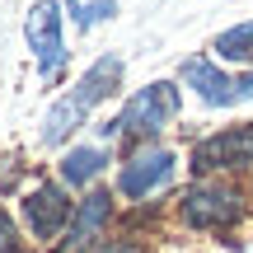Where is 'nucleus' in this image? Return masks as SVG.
<instances>
[{
	"label": "nucleus",
	"instance_id": "9d476101",
	"mask_svg": "<svg viewBox=\"0 0 253 253\" xmlns=\"http://www.w3.org/2000/svg\"><path fill=\"white\" fill-rule=\"evenodd\" d=\"M122 80H126V61L118 52H103V56H94V61L71 80V94L94 113V108H103V103L122 99Z\"/></svg>",
	"mask_w": 253,
	"mask_h": 253
},
{
	"label": "nucleus",
	"instance_id": "4468645a",
	"mask_svg": "<svg viewBox=\"0 0 253 253\" xmlns=\"http://www.w3.org/2000/svg\"><path fill=\"white\" fill-rule=\"evenodd\" d=\"M0 253H33L24 225H19V216H14V211H5V207H0Z\"/></svg>",
	"mask_w": 253,
	"mask_h": 253
},
{
	"label": "nucleus",
	"instance_id": "39448f33",
	"mask_svg": "<svg viewBox=\"0 0 253 253\" xmlns=\"http://www.w3.org/2000/svg\"><path fill=\"white\" fill-rule=\"evenodd\" d=\"M183 169L192 178H253V122L207 131L188 145Z\"/></svg>",
	"mask_w": 253,
	"mask_h": 253
},
{
	"label": "nucleus",
	"instance_id": "f3484780",
	"mask_svg": "<svg viewBox=\"0 0 253 253\" xmlns=\"http://www.w3.org/2000/svg\"><path fill=\"white\" fill-rule=\"evenodd\" d=\"M249 192H253V178H249Z\"/></svg>",
	"mask_w": 253,
	"mask_h": 253
},
{
	"label": "nucleus",
	"instance_id": "1a4fd4ad",
	"mask_svg": "<svg viewBox=\"0 0 253 253\" xmlns=\"http://www.w3.org/2000/svg\"><path fill=\"white\" fill-rule=\"evenodd\" d=\"M108 164L118 169V155H113V145H99V141H75L71 150L56 155L52 173L66 183V188L75 192V197H84V192H94L103 183V173H108Z\"/></svg>",
	"mask_w": 253,
	"mask_h": 253
},
{
	"label": "nucleus",
	"instance_id": "0eeeda50",
	"mask_svg": "<svg viewBox=\"0 0 253 253\" xmlns=\"http://www.w3.org/2000/svg\"><path fill=\"white\" fill-rule=\"evenodd\" d=\"M118 230H122V202H118V192H113L108 183H99L94 192L80 197L71 230L61 235V244H56L52 253H94L103 239L118 235Z\"/></svg>",
	"mask_w": 253,
	"mask_h": 253
},
{
	"label": "nucleus",
	"instance_id": "f8f14e48",
	"mask_svg": "<svg viewBox=\"0 0 253 253\" xmlns=\"http://www.w3.org/2000/svg\"><path fill=\"white\" fill-rule=\"evenodd\" d=\"M207 52L220 66H230V71H253V19H239V24L220 28Z\"/></svg>",
	"mask_w": 253,
	"mask_h": 253
},
{
	"label": "nucleus",
	"instance_id": "f03ea898",
	"mask_svg": "<svg viewBox=\"0 0 253 253\" xmlns=\"http://www.w3.org/2000/svg\"><path fill=\"white\" fill-rule=\"evenodd\" d=\"M183 84L178 80H150L145 89L126 94L122 108L113 113L108 122L94 126V141L99 145H126V150H136V145H150L164 136V126H173L183 118Z\"/></svg>",
	"mask_w": 253,
	"mask_h": 253
},
{
	"label": "nucleus",
	"instance_id": "20e7f679",
	"mask_svg": "<svg viewBox=\"0 0 253 253\" xmlns=\"http://www.w3.org/2000/svg\"><path fill=\"white\" fill-rule=\"evenodd\" d=\"M75 207H80V197H75L56 173L33 178L28 188H19V197H14V216H19V225H24L28 244H33V249H47V253L61 244V235L71 230Z\"/></svg>",
	"mask_w": 253,
	"mask_h": 253
},
{
	"label": "nucleus",
	"instance_id": "f257e3e1",
	"mask_svg": "<svg viewBox=\"0 0 253 253\" xmlns=\"http://www.w3.org/2000/svg\"><path fill=\"white\" fill-rule=\"evenodd\" d=\"M169 216L188 235L220 239V235H235L253 216V192L239 178H188L183 192H173Z\"/></svg>",
	"mask_w": 253,
	"mask_h": 253
},
{
	"label": "nucleus",
	"instance_id": "7ed1b4c3",
	"mask_svg": "<svg viewBox=\"0 0 253 253\" xmlns=\"http://www.w3.org/2000/svg\"><path fill=\"white\" fill-rule=\"evenodd\" d=\"M178 169H183V155L164 141H150V145H136L118 160L113 169V192L126 211L131 207H160V197H169V188L178 183Z\"/></svg>",
	"mask_w": 253,
	"mask_h": 253
},
{
	"label": "nucleus",
	"instance_id": "dca6fc26",
	"mask_svg": "<svg viewBox=\"0 0 253 253\" xmlns=\"http://www.w3.org/2000/svg\"><path fill=\"white\" fill-rule=\"evenodd\" d=\"M66 5H80V0H66Z\"/></svg>",
	"mask_w": 253,
	"mask_h": 253
},
{
	"label": "nucleus",
	"instance_id": "6e6552de",
	"mask_svg": "<svg viewBox=\"0 0 253 253\" xmlns=\"http://www.w3.org/2000/svg\"><path fill=\"white\" fill-rule=\"evenodd\" d=\"M173 80H178L183 89H192L202 103H207V108H235V103H239V71L220 66L211 52H192V56H183Z\"/></svg>",
	"mask_w": 253,
	"mask_h": 253
},
{
	"label": "nucleus",
	"instance_id": "9b49d317",
	"mask_svg": "<svg viewBox=\"0 0 253 253\" xmlns=\"http://www.w3.org/2000/svg\"><path fill=\"white\" fill-rule=\"evenodd\" d=\"M89 126V108H84L80 99H75L71 89L61 94V99H52V108L42 113V126H38V141L47 145V150H71L75 136Z\"/></svg>",
	"mask_w": 253,
	"mask_h": 253
},
{
	"label": "nucleus",
	"instance_id": "423d86ee",
	"mask_svg": "<svg viewBox=\"0 0 253 253\" xmlns=\"http://www.w3.org/2000/svg\"><path fill=\"white\" fill-rule=\"evenodd\" d=\"M24 42L33 52V71L47 84L66 71L71 52H66V5L61 0H33L24 14Z\"/></svg>",
	"mask_w": 253,
	"mask_h": 253
},
{
	"label": "nucleus",
	"instance_id": "2eb2a0df",
	"mask_svg": "<svg viewBox=\"0 0 253 253\" xmlns=\"http://www.w3.org/2000/svg\"><path fill=\"white\" fill-rule=\"evenodd\" d=\"M94 253H150V244H145L141 235H126V230H118L113 239H103Z\"/></svg>",
	"mask_w": 253,
	"mask_h": 253
},
{
	"label": "nucleus",
	"instance_id": "ddd939ff",
	"mask_svg": "<svg viewBox=\"0 0 253 253\" xmlns=\"http://www.w3.org/2000/svg\"><path fill=\"white\" fill-rule=\"evenodd\" d=\"M113 14H118V0H80V5H71V24L80 28V33H94V28L108 24Z\"/></svg>",
	"mask_w": 253,
	"mask_h": 253
}]
</instances>
